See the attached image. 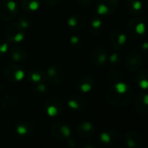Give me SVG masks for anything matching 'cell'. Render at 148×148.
<instances>
[{"label":"cell","instance_id":"obj_1","mask_svg":"<svg viewBox=\"0 0 148 148\" xmlns=\"http://www.w3.org/2000/svg\"><path fill=\"white\" fill-rule=\"evenodd\" d=\"M132 95L133 92L127 84L118 82L108 89L106 98L109 104L115 106H123L131 101Z\"/></svg>","mask_w":148,"mask_h":148},{"label":"cell","instance_id":"obj_21","mask_svg":"<svg viewBox=\"0 0 148 148\" xmlns=\"http://www.w3.org/2000/svg\"><path fill=\"white\" fill-rule=\"evenodd\" d=\"M136 83L143 90H148V70L138 71L136 75Z\"/></svg>","mask_w":148,"mask_h":148},{"label":"cell","instance_id":"obj_31","mask_svg":"<svg viewBox=\"0 0 148 148\" xmlns=\"http://www.w3.org/2000/svg\"><path fill=\"white\" fill-rule=\"evenodd\" d=\"M70 43H71V45H76V46H78V48H79V45L82 44L81 41H80V39H79V37H76V36H74V37H71V38Z\"/></svg>","mask_w":148,"mask_h":148},{"label":"cell","instance_id":"obj_11","mask_svg":"<svg viewBox=\"0 0 148 148\" xmlns=\"http://www.w3.org/2000/svg\"><path fill=\"white\" fill-rule=\"evenodd\" d=\"M142 64V57L141 55L137 51H132L130 52L125 61V68L129 71H138Z\"/></svg>","mask_w":148,"mask_h":148},{"label":"cell","instance_id":"obj_34","mask_svg":"<svg viewBox=\"0 0 148 148\" xmlns=\"http://www.w3.org/2000/svg\"><path fill=\"white\" fill-rule=\"evenodd\" d=\"M140 48H141V51H142L147 52V51H148V41H145V42L142 43Z\"/></svg>","mask_w":148,"mask_h":148},{"label":"cell","instance_id":"obj_8","mask_svg":"<svg viewBox=\"0 0 148 148\" xmlns=\"http://www.w3.org/2000/svg\"><path fill=\"white\" fill-rule=\"evenodd\" d=\"M4 75L7 80L11 82H18L24 79L25 71L18 64H11L5 68Z\"/></svg>","mask_w":148,"mask_h":148},{"label":"cell","instance_id":"obj_19","mask_svg":"<svg viewBox=\"0 0 148 148\" xmlns=\"http://www.w3.org/2000/svg\"><path fill=\"white\" fill-rule=\"evenodd\" d=\"M94 86V79L92 77L85 75L81 77L77 82V88L82 92H89Z\"/></svg>","mask_w":148,"mask_h":148},{"label":"cell","instance_id":"obj_23","mask_svg":"<svg viewBox=\"0 0 148 148\" xmlns=\"http://www.w3.org/2000/svg\"><path fill=\"white\" fill-rule=\"evenodd\" d=\"M46 75L45 73L41 71V70H32L29 72V75H28V79L33 83V84H39L42 83L45 79Z\"/></svg>","mask_w":148,"mask_h":148},{"label":"cell","instance_id":"obj_26","mask_svg":"<svg viewBox=\"0 0 148 148\" xmlns=\"http://www.w3.org/2000/svg\"><path fill=\"white\" fill-rule=\"evenodd\" d=\"M27 52L22 47H15L12 51V58L16 62H22L26 58Z\"/></svg>","mask_w":148,"mask_h":148},{"label":"cell","instance_id":"obj_28","mask_svg":"<svg viewBox=\"0 0 148 148\" xmlns=\"http://www.w3.org/2000/svg\"><path fill=\"white\" fill-rule=\"evenodd\" d=\"M108 61L112 66L118 67L120 65V64L122 62V58H121V56L118 52H113L108 57Z\"/></svg>","mask_w":148,"mask_h":148},{"label":"cell","instance_id":"obj_15","mask_svg":"<svg viewBox=\"0 0 148 148\" xmlns=\"http://www.w3.org/2000/svg\"><path fill=\"white\" fill-rule=\"evenodd\" d=\"M86 18L82 13L73 14L68 20V25L71 30L80 31L86 25Z\"/></svg>","mask_w":148,"mask_h":148},{"label":"cell","instance_id":"obj_17","mask_svg":"<svg viewBox=\"0 0 148 148\" xmlns=\"http://www.w3.org/2000/svg\"><path fill=\"white\" fill-rule=\"evenodd\" d=\"M76 132L80 138H90L94 133V125L89 121L80 122L76 127Z\"/></svg>","mask_w":148,"mask_h":148},{"label":"cell","instance_id":"obj_16","mask_svg":"<svg viewBox=\"0 0 148 148\" xmlns=\"http://www.w3.org/2000/svg\"><path fill=\"white\" fill-rule=\"evenodd\" d=\"M68 106L72 110L83 111V110L86 109V107L88 106V102H87V100L84 97L79 96V95H75V96H72V97H71L69 99Z\"/></svg>","mask_w":148,"mask_h":148},{"label":"cell","instance_id":"obj_22","mask_svg":"<svg viewBox=\"0 0 148 148\" xmlns=\"http://www.w3.org/2000/svg\"><path fill=\"white\" fill-rule=\"evenodd\" d=\"M118 137V132L115 130L109 129L106 131H104L100 135V140L105 145H111L112 144Z\"/></svg>","mask_w":148,"mask_h":148},{"label":"cell","instance_id":"obj_5","mask_svg":"<svg viewBox=\"0 0 148 148\" xmlns=\"http://www.w3.org/2000/svg\"><path fill=\"white\" fill-rule=\"evenodd\" d=\"M119 7V0H97L96 9L98 15L109 16L116 12Z\"/></svg>","mask_w":148,"mask_h":148},{"label":"cell","instance_id":"obj_13","mask_svg":"<svg viewBox=\"0 0 148 148\" xmlns=\"http://www.w3.org/2000/svg\"><path fill=\"white\" fill-rule=\"evenodd\" d=\"M134 105L137 111L141 115H148V93L139 92L135 97Z\"/></svg>","mask_w":148,"mask_h":148},{"label":"cell","instance_id":"obj_10","mask_svg":"<svg viewBox=\"0 0 148 148\" xmlns=\"http://www.w3.org/2000/svg\"><path fill=\"white\" fill-rule=\"evenodd\" d=\"M127 41V36L121 30L114 31L110 36V44L114 50H121L125 47Z\"/></svg>","mask_w":148,"mask_h":148},{"label":"cell","instance_id":"obj_33","mask_svg":"<svg viewBox=\"0 0 148 148\" xmlns=\"http://www.w3.org/2000/svg\"><path fill=\"white\" fill-rule=\"evenodd\" d=\"M60 0H45V4L50 7H55L59 4Z\"/></svg>","mask_w":148,"mask_h":148},{"label":"cell","instance_id":"obj_36","mask_svg":"<svg viewBox=\"0 0 148 148\" xmlns=\"http://www.w3.org/2000/svg\"><path fill=\"white\" fill-rule=\"evenodd\" d=\"M146 148H148V146H147V147H146Z\"/></svg>","mask_w":148,"mask_h":148},{"label":"cell","instance_id":"obj_18","mask_svg":"<svg viewBox=\"0 0 148 148\" xmlns=\"http://www.w3.org/2000/svg\"><path fill=\"white\" fill-rule=\"evenodd\" d=\"M16 132L21 137H31L34 132V126L29 121H21L16 125Z\"/></svg>","mask_w":148,"mask_h":148},{"label":"cell","instance_id":"obj_30","mask_svg":"<svg viewBox=\"0 0 148 148\" xmlns=\"http://www.w3.org/2000/svg\"><path fill=\"white\" fill-rule=\"evenodd\" d=\"M9 41H0V53H5L9 49Z\"/></svg>","mask_w":148,"mask_h":148},{"label":"cell","instance_id":"obj_20","mask_svg":"<svg viewBox=\"0 0 148 148\" xmlns=\"http://www.w3.org/2000/svg\"><path fill=\"white\" fill-rule=\"evenodd\" d=\"M127 11L132 15H141L143 13V4L140 0H127Z\"/></svg>","mask_w":148,"mask_h":148},{"label":"cell","instance_id":"obj_32","mask_svg":"<svg viewBox=\"0 0 148 148\" xmlns=\"http://www.w3.org/2000/svg\"><path fill=\"white\" fill-rule=\"evenodd\" d=\"M78 2L79 3L80 5L86 8H89L92 5V0H78Z\"/></svg>","mask_w":148,"mask_h":148},{"label":"cell","instance_id":"obj_9","mask_svg":"<svg viewBox=\"0 0 148 148\" xmlns=\"http://www.w3.org/2000/svg\"><path fill=\"white\" fill-rule=\"evenodd\" d=\"M25 30L23 29L18 24H12L7 30V38L9 42L19 43L25 38Z\"/></svg>","mask_w":148,"mask_h":148},{"label":"cell","instance_id":"obj_25","mask_svg":"<svg viewBox=\"0 0 148 148\" xmlns=\"http://www.w3.org/2000/svg\"><path fill=\"white\" fill-rule=\"evenodd\" d=\"M40 5V0H22V9L26 12L37 11Z\"/></svg>","mask_w":148,"mask_h":148},{"label":"cell","instance_id":"obj_14","mask_svg":"<svg viewBox=\"0 0 148 148\" xmlns=\"http://www.w3.org/2000/svg\"><path fill=\"white\" fill-rule=\"evenodd\" d=\"M125 142L130 148H140L143 145L144 140L142 136L136 131H130L125 135Z\"/></svg>","mask_w":148,"mask_h":148},{"label":"cell","instance_id":"obj_6","mask_svg":"<svg viewBox=\"0 0 148 148\" xmlns=\"http://www.w3.org/2000/svg\"><path fill=\"white\" fill-rule=\"evenodd\" d=\"M45 110L50 117H57L63 112L64 103L58 97H50L45 102Z\"/></svg>","mask_w":148,"mask_h":148},{"label":"cell","instance_id":"obj_7","mask_svg":"<svg viewBox=\"0 0 148 148\" xmlns=\"http://www.w3.org/2000/svg\"><path fill=\"white\" fill-rule=\"evenodd\" d=\"M46 77L52 86H59L64 79V71L59 64H52L47 71Z\"/></svg>","mask_w":148,"mask_h":148},{"label":"cell","instance_id":"obj_29","mask_svg":"<svg viewBox=\"0 0 148 148\" xmlns=\"http://www.w3.org/2000/svg\"><path fill=\"white\" fill-rule=\"evenodd\" d=\"M121 77V73L119 71L116 70V69H113L110 71L109 73V78L112 81H119V79Z\"/></svg>","mask_w":148,"mask_h":148},{"label":"cell","instance_id":"obj_12","mask_svg":"<svg viewBox=\"0 0 148 148\" xmlns=\"http://www.w3.org/2000/svg\"><path fill=\"white\" fill-rule=\"evenodd\" d=\"M108 61V53L105 47L98 46L92 53V62L97 66H105Z\"/></svg>","mask_w":148,"mask_h":148},{"label":"cell","instance_id":"obj_27","mask_svg":"<svg viewBox=\"0 0 148 148\" xmlns=\"http://www.w3.org/2000/svg\"><path fill=\"white\" fill-rule=\"evenodd\" d=\"M33 92L36 96L38 97H42L44 95H45L48 92V87L46 85L43 84V83H39V84H36L34 88H33Z\"/></svg>","mask_w":148,"mask_h":148},{"label":"cell","instance_id":"obj_35","mask_svg":"<svg viewBox=\"0 0 148 148\" xmlns=\"http://www.w3.org/2000/svg\"><path fill=\"white\" fill-rule=\"evenodd\" d=\"M84 148H96V147L93 146V145H86Z\"/></svg>","mask_w":148,"mask_h":148},{"label":"cell","instance_id":"obj_4","mask_svg":"<svg viewBox=\"0 0 148 148\" xmlns=\"http://www.w3.org/2000/svg\"><path fill=\"white\" fill-rule=\"evenodd\" d=\"M51 134L60 140L68 139L71 134V128L69 124L64 121H57L54 122L50 128Z\"/></svg>","mask_w":148,"mask_h":148},{"label":"cell","instance_id":"obj_2","mask_svg":"<svg viewBox=\"0 0 148 148\" xmlns=\"http://www.w3.org/2000/svg\"><path fill=\"white\" fill-rule=\"evenodd\" d=\"M146 32L145 22L139 18H131L126 24V34L132 39L142 38Z\"/></svg>","mask_w":148,"mask_h":148},{"label":"cell","instance_id":"obj_3","mask_svg":"<svg viewBox=\"0 0 148 148\" xmlns=\"http://www.w3.org/2000/svg\"><path fill=\"white\" fill-rule=\"evenodd\" d=\"M18 14V8L12 0H3L0 2V18L7 21L13 19Z\"/></svg>","mask_w":148,"mask_h":148},{"label":"cell","instance_id":"obj_24","mask_svg":"<svg viewBox=\"0 0 148 148\" xmlns=\"http://www.w3.org/2000/svg\"><path fill=\"white\" fill-rule=\"evenodd\" d=\"M103 30L102 20L99 17H93L90 24V32L93 36H98Z\"/></svg>","mask_w":148,"mask_h":148}]
</instances>
